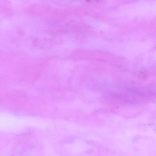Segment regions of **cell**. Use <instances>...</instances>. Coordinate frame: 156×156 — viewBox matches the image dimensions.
Segmentation results:
<instances>
[]
</instances>
